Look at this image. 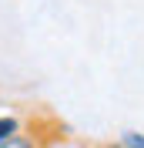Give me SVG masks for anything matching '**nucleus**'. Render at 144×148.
I'll return each mask as SVG.
<instances>
[{"label":"nucleus","mask_w":144,"mask_h":148,"mask_svg":"<svg viewBox=\"0 0 144 148\" xmlns=\"http://www.w3.org/2000/svg\"><path fill=\"white\" fill-rule=\"evenodd\" d=\"M57 138H64V125L57 121H24V131L10 141H0V148H50Z\"/></svg>","instance_id":"nucleus-1"},{"label":"nucleus","mask_w":144,"mask_h":148,"mask_svg":"<svg viewBox=\"0 0 144 148\" xmlns=\"http://www.w3.org/2000/svg\"><path fill=\"white\" fill-rule=\"evenodd\" d=\"M121 145L124 148H144V135L141 131H124L121 135Z\"/></svg>","instance_id":"nucleus-3"},{"label":"nucleus","mask_w":144,"mask_h":148,"mask_svg":"<svg viewBox=\"0 0 144 148\" xmlns=\"http://www.w3.org/2000/svg\"><path fill=\"white\" fill-rule=\"evenodd\" d=\"M104 148H124V145H121V141H111V145H104Z\"/></svg>","instance_id":"nucleus-4"},{"label":"nucleus","mask_w":144,"mask_h":148,"mask_svg":"<svg viewBox=\"0 0 144 148\" xmlns=\"http://www.w3.org/2000/svg\"><path fill=\"white\" fill-rule=\"evenodd\" d=\"M24 131V121L14 118V114H0V141H10L14 135Z\"/></svg>","instance_id":"nucleus-2"}]
</instances>
